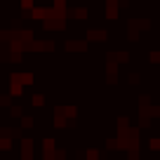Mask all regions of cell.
<instances>
[{
    "mask_svg": "<svg viewBox=\"0 0 160 160\" xmlns=\"http://www.w3.org/2000/svg\"><path fill=\"white\" fill-rule=\"evenodd\" d=\"M21 125H24V127H31V125H33V118H24V122H21Z\"/></svg>",
    "mask_w": 160,
    "mask_h": 160,
    "instance_id": "cell-10",
    "label": "cell"
},
{
    "mask_svg": "<svg viewBox=\"0 0 160 160\" xmlns=\"http://www.w3.org/2000/svg\"><path fill=\"white\" fill-rule=\"evenodd\" d=\"M10 94L12 97H21L24 94V85H21L17 78H10Z\"/></svg>",
    "mask_w": 160,
    "mask_h": 160,
    "instance_id": "cell-3",
    "label": "cell"
},
{
    "mask_svg": "<svg viewBox=\"0 0 160 160\" xmlns=\"http://www.w3.org/2000/svg\"><path fill=\"white\" fill-rule=\"evenodd\" d=\"M71 2H73V0H71Z\"/></svg>",
    "mask_w": 160,
    "mask_h": 160,
    "instance_id": "cell-11",
    "label": "cell"
},
{
    "mask_svg": "<svg viewBox=\"0 0 160 160\" xmlns=\"http://www.w3.org/2000/svg\"><path fill=\"white\" fill-rule=\"evenodd\" d=\"M106 38H108V33H106L104 28H90V31H87V40H97V42H104Z\"/></svg>",
    "mask_w": 160,
    "mask_h": 160,
    "instance_id": "cell-1",
    "label": "cell"
},
{
    "mask_svg": "<svg viewBox=\"0 0 160 160\" xmlns=\"http://www.w3.org/2000/svg\"><path fill=\"white\" fill-rule=\"evenodd\" d=\"M12 78H17L21 85H31V82H33V75H31V73H14Z\"/></svg>",
    "mask_w": 160,
    "mask_h": 160,
    "instance_id": "cell-6",
    "label": "cell"
},
{
    "mask_svg": "<svg viewBox=\"0 0 160 160\" xmlns=\"http://www.w3.org/2000/svg\"><path fill=\"white\" fill-rule=\"evenodd\" d=\"M148 59L153 61V64H158V61H160V52H151V54H148Z\"/></svg>",
    "mask_w": 160,
    "mask_h": 160,
    "instance_id": "cell-9",
    "label": "cell"
},
{
    "mask_svg": "<svg viewBox=\"0 0 160 160\" xmlns=\"http://www.w3.org/2000/svg\"><path fill=\"white\" fill-rule=\"evenodd\" d=\"M66 50H68V52H73V50L85 52V50H87V42H80V40H68V42H66Z\"/></svg>",
    "mask_w": 160,
    "mask_h": 160,
    "instance_id": "cell-4",
    "label": "cell"
},
{
    "mask_svg": "<svg viewBox=\"0 0 160 160\" xmlns=\"http://www.w3.org/2000/svg\"><path fill=\"white\" fill-rule=\"evenodd\" d=\"M10 113L14 115V118H21V106H12V108H10Z\"/></svg>",
    "mask_w": 160,
    "mask_h": 160,
    "instance_id": "cell-8",
    "label": "cell"
},
{
    "mask_svg": "<svg viewBox=\"0 0 160 160\" xmlns=\"http://www.w3.org/2000/svg\"><path fill=\"white\" fill-rule=\"evenodd\" d=\"M118 5H120V0H106V17L108 19L118 17Z\"/></svg>",
    "mask_w": 160,
    "mask_h": 160,
    "instance_id": "cell-2",
    "label": "cell"
},
{
    "mask_svg": "<svg viewBox=\"0 0 160 160\" xmlns=\"http://www.w3.org/2000/svg\"><path fill=\"white\" fill-rule=\"evenodd\" d=\"M68 17H73V19H87V7H73V10L68 12Z\"/></svg>",
    "mask_w": 160,
    "mask_h": 160,
    "instance_id": "cell-5",
    "label": "cell"
},
{
    "mask_svg": "<svg viewBox=\"0 0 160 160\" xmlns=\"http://www.w3.org/2000/svg\"><path fill=\"white\" fill-rule=\"evenodd\" d=\"M31 101H33L35 108H40V106L45 104V97H42V94H33V99H31Z\"/></svg>",
    "mask_w": 160,
    "mask_h": 160,
    "instance_id": "cell-7",
    "label": "cell"
}]
</instances>
